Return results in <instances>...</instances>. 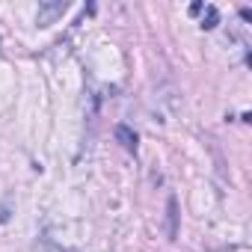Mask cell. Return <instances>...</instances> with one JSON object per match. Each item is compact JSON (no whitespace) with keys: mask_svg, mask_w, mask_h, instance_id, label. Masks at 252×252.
I'll return each mask as SVG.
<instances>
[{"mask_svg":"<svg viewBox=\"0 0 252 252\" xmlns=\"http://www.w3.org/2000/svg\"><path fill=\"white\" fill-rule=\"evenodd\" d=\"M214 24H217V9H214V6H208V21H205L202 27H205V30H211Z\"/></svg>","mask_w":252,"mask_h":252,"instance_id":"1","label":"cell"}]
</instances>
